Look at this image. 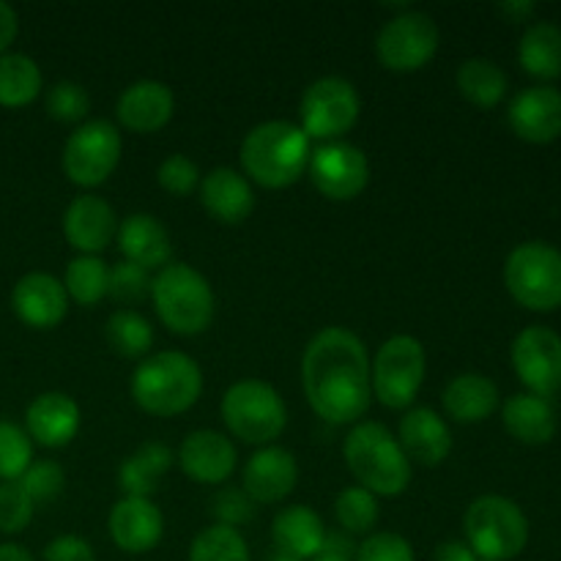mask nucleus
I'll return each instance as SVG.
<instances>
[{"mask_svg":"<svg viewBox=\"0 0 561 561\" xmlns=\"http://www.w3.org/2000/svg\"><path fill=\"white\" fill-rule=\"evenodd\" d=\"M175 455L168 444L162 442H146L121 463L118 469V485L124 496L151 499L157 493L162 477L173 469Z\"/></svg>","mask_w":561,"mask_h":561,"instance_id":"obj_28","label":"nucleus"},{"mask_svg":"<svg viewBox=\"0 0 561 561\" xmlns=\"http://www.w3.org/2000/svg\"><path fill=\"white\" fill-rule=\"evenodd\" d=\"M33 463V442L25 427L0 420V482H16Z\"/></svg>","mask_w":561,"mask_h":561,"instance_id":"obj_37","label":"nucleus"},{"mask_svg":"<svg viewBox=\"0 0 561 561\" xmlns=\"http://www.w3.org/2000/svg\"><path fill=\"white\" fill-rule=\"evenodd\" d=\"M222 420L228 431L244 444L268 447L288 425V405L268 381L244 378L225 389Z\"/></svg>","mask_w":561,"mask_h":561,"instance_id":"obj_7","label":"nucleus"},{"mask_svg":"<svg viewBox=\"0 0 561 561\" xmlns=\"http://www.w3.org/2000/svg\"><path fill=\"white\" fill-rule=\"evenodd\" d=\"M121 131L110 121H85L66 140L60 168L66 179L82 190L104 184L121 162Z\"/></svg>","mask_w":561,"mask_h":561,"instance_id":"obj_10","label":"nucleus"},{"mask_svg":"<svg viewBox=\"0 0 561 561\" xmlns=\"http://www.w3.org/2000/svg\"><path fill=\"white\" fill-rule=\"evenodd\" d=\"M16 482L25 488L27 496L33 499V504H47L64 493L66 471L64 466L55 463V460H33V463L27 466L25 474Z\"/></svg>","mask_w":561,"mask_h":561,"instance_id":"obj_39","label":"nucleus"},{"mask_svg":"<svg viewBox=\"0 0 561 561\" xmlns=\"http://www.w3.org/2000/svg\"><path fill=\"white\" fill-rule=\"evenodd\" d=\"M186 561H252L250 546L244 535L233 526L214 524L206 526L201 535L192 540Z\"/></svg>","mask_w":561,"mask_h":561,"instance_id":"obj_35","label":"nucleus"},{"mask_svg":"<svg viewBox=\"0 0 561 561\" xmlns=\"http://www.w3.org/2000/svg\"><path fill=\"white\" fill-rule=\"evenodd\" d=\"M0 561H36L33 553L25 546H16V542H3L0 546Z\"/></svg>","mask_w":561,"mask_h":561,"instance_id":"obj_49","label":"nucleus"},{"mask_svg":"<svg viewBox=\"0 0 561 561\" xmlns=\"http://www.w3.org/2000/svg\"><path fill=\"white\" fill-rule=\"evenodd\" d=\"M175 113V96L170 85L159 80H137L126 88L115 104L121 126L137 135L164 129Z\"/></svg>","mask_w":561,"mask_h":561,"instance_id":"obj_22","label":"nucleus"},{"mask_svg":"<svg viewBox=\"0 0 561 561\" xmlns=\"http://www.w3.org/2000/svg\"><path fill=\"white\" fill-rule=\"evenodd\" d=\"M312 561H354V559L337 557V553H321V557H316Z\"/></svg>","mask_w":561,"mask_h":561,"instance_id":"obj_50","label":"nucleus"},{"mask_svg":"<svg viewBox=\"0 0 561 561\" xmlns=\"http://www.w3.org/2000/svg\"><path fill=\"white\" fill-rule=\"evenodd\" d=\"M115 241H118L124 261L137 263L146 272L164 268L170 263V255H173V241H170L168 228L153 214H129L124 222H118Z\"/></svg>","mask_w":561,"mask_h":561,"instance_id":"obj_25","label":"nucleus"},{"mask_svg":"<svg viewBox=\"0 0 561 561\" xmlns=\"http://www.w3.org/2000/svg\"><path fill=\"white\" fill-rule=\"evenodd\" d=\"M518 60L526 75L537 80L561 77V27L553 22H535L526 27L518 44Z\"/></svg>","mask_w":561,"mask_h":561,"instance_id":"obj_30","label":"nucleus"},{"mask_svg":"<svg viewBox=\"0 0 561 561\" xmlns=\"http://www.w3.org/2000/svg\"><path fill=\"white\" fill-rule=\"evenodd\" d=\"M444 411L460 425H477L496 414L499 387L480 373H463L453 378L442 394Z\"/></svg>","mask_w":561,"mask_h":561,"instance_id":"obj_27","label":"nucleus"},{"mask_svg":"<svg viewBox=\"0 0 561 561\" xmlns=\"http://www.w3.org/2000/svg\"><path fill=\"white\" fill-rule=\"evenodd\" d=\"M179 466L190 480L201 485H222L233 477L239 453L236 444L219 431H192L179 447Z\"/></svg>","mask_w":561,"mask_h":561,"instance_id":"obj_16","label":"nucleus"},{"mask_svg":"<svg viewBox=\"0 0 561 561\" xmlns=\"http://www.w3.org/2000/svg\"><path fill=\"white\" fill-rule=\"evenodd\" d=\"M427 354L425 345L411 334H394L370 362L373 398L392 411L411 409L425 383Z\"/></svg>","mask_w":561,"mask_h":561,"instance_id":"obj_9","label":"nucleus"},{"mask_svg":"<svg viewBox=\"0 0 561 561\" xmlns=\"http://www.w3.org/2000/svg\"><path fill=\"white\" fill-rule=\"evenodd\" d=\"M334 515H337V524L343 526V531L348 535H373L378 524V499L373 496L365 488L354 485L345 488L337 493V502H334Z\"/></svg>","mask_w":561,"mask_h":561,"instance_id":"obj_36","label":"nucleus"},{"mask_svg":"<svg viewBox=\"0 0 561 561\" xmlns=\"http://www.w3.org/2000/svg\"><path fill=\"white\" fill-rule=\"evenodd\" d=\"M458 82L460 96L469 104L480 110H493L504 96H507V75L502 71V66H496L488 58H469L458 66Z\"/></svg>","mask_w":561,"mask_h":561,"instance_id":"obj_32","label":"nucleus"},{"mask_svg":"<svg viewBox=\"0 0 561 561\" xmlns=\"http://www.w3.org/2000/svg\"><path fill=\"white\" fill-rule=\"evenodd\" d=\"M438 38V25L431 14L403 9L378 31L376 55L383 69L411 75L436 58Z\"/></svg>","mask_w":561,"mask_h":561,"instance_id":"obj_11","label":"nucleus"},{"mask_svg":"<svg viewBox=\"0 0 561 561\" xmlns=\"http://www.w3.org/2000/svg\"><path fill=\"white\" fill-rule=\"evenodd\" d=\"M354 561H416V553L398 531H373L356 546Z\"/></svg>","mask_w":561,"mask_h":561,"instance_id":"obj_41","label":"nucleus"},{"mask_svg":"<svg viewBox=\"0 0 561 561\" xmlns=\"http://www.w3.org/2000/svg\"><path fill=\"white\" fill-rule=\"evenodd\" d=\"M268 561H299V559H294V557H285V553H274L272 559Z\"/></svg>","mask_w":561,"mask_h":561,"instance_id":"obj_51","label":"nucleus"},{"mask_svg":"<svg viewBox=\"0 0 561 561\" xmlns=\"http://www.w3.org/2000/svg\"><path fill=\"white\" fill-rule=\"evenodd\" d=\"M537 11L535 3H518V0H510V3L499 5V14L507 16L510 22H524L526 16H531Z\"/></svg>","mask_w":561,"mask_h":561,"instance_id":"obj_48","label":"nucleus"},{"mask_svg":"<svg viewBox=\"0 0 561 561\" xmlns=\"http://www.w3.org/2000/svg\"><path fill=\"white\" fill-rule=\"evenodd\" d=\"M82 425L80 405L66 392H44L27 405L25 433L33 444L47 449L69 447Z\"/></svg>","mask_w":561,"mask_h":561,"instance_id":"obj_21","label":"nucleus"},{"mask_svg":"<svg viewBox=\"0 0 561 561\" xmlns=\"http://www.w3.org/2000/svg\"><path fill=\"white\" fill-rule=\"evenodd\" d=\"M201 201L208 217L222 225H241L255 211L250 179L236 168H214L201 179Z\"/></svg>","mask_w":561,"mask_h":561,"instance_id":"obj_24","label":"nucleus"},{"mask_svg":"<svg viewBox=\"0 0 561 561\" xmlns=\"http://www.w3.org/2000/svg\"><path fill=\"white\" fill-rule=\"evenodd\" d=\"M104 340L124 359H146L153 345V327L137 310H115L104 327Z\"/></svg>","mask_w":561,"mask_h":561,"instance_id":"obj_33","label":"nucleus"},{"mask_svg":"<svg viewBox=\"0 0 561 561\" xmlns=\"http://www.w3.org/2000/svg\"><path fill=\"white\" fill-rule=\"evenodd\" d=\"M398 442L405 458L420 466H442L453 453V431L447 420L427 405L405 411L400 420Z\"/></svg>","mask_w":561,"mask_h":561,"instance_id":"obj_23","label":"nucleus"},{"mask_svg":"<svg viewBox=\"0 0 561 561\" xmlns=\"http://www.w3.org/2000/svg\"><path fill=\"white\" fill-rule=\"evenodd\" d=\"M504 285L526 310H557L561 307V252L546 241H524L504 261Z\"/></svg>","mask_w":561,"mask_h":561,"instance_id":"obj_8","label":"nucleus"},{"mask_svg":"<svg viewBox=\"0 0 561 561\" xmlns=\"http://www.w3.org/2000/svg\"><path fill=\"white\" fill-rule=\"evenodd\" d=\"M42 561H96L93 546L80 535H60L47 542Z\"/></svg>","mask_w":561,"mask_h":561,"instance_id":"obj_45","label":"nucleus"},{"mask_svg":"<svg viewBox=\"0 0 561 561\" xmlns=\"http://www.w3.org/2000/svg\"><path fill=\"white\" fill-rule=\"evenodd\" d=\"M513 367L529 394L548 400L561 389V337L548 327H526L513 340Z\"/></svg>","mask_w":561,"mask_h":561,"instance_id":"obj_14","label":"nucleus"},{"mask_svg":"<svg viewBox=\"0 0 561 561\" xmlns=\"http://www.w3.org/2000/svg\"><path fill=\"white\" fill-rule=\"evenodd\" d=\"M11 310L25 327L47 332L69 316V294L53 274L31 272L11 288Z\"/></svg>","mask_w":561,"mask_h":561,"instance_id":"obj_15","label":"nucleus"},{"mask_svg":"<svg viewBox=\"0 0 561 561\" xmlns=\"http://www.w3.org/2000/svg\"><path fill=\"white\" fill-rule=\"evenodd\" d=\"M241 482H244V493L255 504H277L294 493L299 482V463L285 447L268 444L252 453Z\"/></svg>","mask_w":561,"mask_h":561,"instance_id":"obj_19","label":"nucleus"},{"mask_svg":"<svg viewBox=\"0 0 561 561\" xmlns=\"http://www.w3.org/2000/svg\"><path fill=\"white\" fill-rule=\"evenodd\" d=\"M64 288L71 301L82 307H93L107 296L110 266L99 255H77L69 261L64 274Z\"/></svg>","mask_w":561,"mask_h":561,"instance_id":"obj_34","label":"nucleus"},{"mask_svg":"<svg viewBox=\"0 0 561 561\" xmlns=\"http://www.w3.org/2000/svg\"><path fill=\"white\" fill-rule=\"evenodd\" d=\"M502 422L520 444H548L557 436V414L546 398L537 394H513L502 405Z\"/></svg>","mask_w":561,"mask_h":561,"instance_id":"obj_29","label":"nucleus"},{"mask_svg":"<svg viewBox=\"0 0 561 561\" xmlns=\"http://www.w3.org/2000/svg\"><path fill=\"white\" fill-rule=\"evenodd\" d=\"M433 561H480L474 557L463 540H447L436 548V559Z\"/></svg>","mask_w":561,"mask_h":561,"instance_id":"obj_47","label":"nucleus"},{"mask_svg":"<svg viewBox=\"0 0 561 561\" xmlns=\"http://www.w3.org/2000/svg\"><path fill=\"white\" fill-rule=\"evenodd\" d=\"M36 504L20 482H0V531L20 535L31 526Z\"/></svg>","mask_w":561,"mask_h":561,"instance_id":"obj_40","label":"nucleus"},{"mask_svg":"<svg viewBox=\"0 0 561 561\" xmlns=\"http://www.w3.org/2000/svg\"><path fill=\"white\" fill-rule=\"evenodd\" d=\"M131 398L151 416H179L203 394V370L184 351H157L131 373Z\"/></svg>","mask_w":561,"mask_h":561,"instance_id":"obj_3","label":"nucleus"},{"mask_svg":"<svg viewBox=\"0 0 561 561\" xmlns=\"http://www.w3.org/2000/svg\"><path fill=\"white\" fill-rule=\"evenodd\" d=\"M110 537L124 553H148L164 535V515L151 499L124 496L113 504L107 518Z\"/></svg>","mask_w":561,"mask_h":561,"instance_id":"obj_18","label":"nucleus"},{"mask_svg":"<svg viewBox=\"0 0 561 561\" xmlns=\"http://www.w3.org/2000/svg\"><path fill=\"white\" fill-rule=\"evenodd\" d=\"M44 88L42 69L25 53L0 55V107L20 110L38 99Z\"/></svg>","mask_w":561,"mask_h":561,"instance_id":"obj_31","label":"nucleus"},{"mask_svg":"<svg viewBox=\"0 0 561 561\" xmlns=\"http://www.w3.org/2000/svg\"><path fill=\"white\" fill-rule=\"evenodd\" d=\"M157 181L168 195L184 197L201 186V170H197V164L190 157L173 153V157L162 159V164L157 170Z\"/></svg>","mask_w":561,"mask_h":561,"instance_id":"obj_42","label":"nucleus"},{"mask_svg":"<svg viewBox=\"0 0 561 561\" xmlns=\"http://www.w3.org/2000/svg\"><path fill=\"white\" fill-rule=\"evenodd\" d=\"M44 104H47L49 118L60 121V124H80L91 113V93L80 82L60 80L49 88Z\"/></svg>","mask_w":561,"mask_h":561,"instance_id":"obj_38","label":"nucleus"},{"mask_svg":"<svg viewBox=\"0 0 561 561\" xmlns=\"http://www.w3.org/2000/svg\"><path fill=\"white\" fill-rule=\"evenodd\" d=\"M507 121L515 135L535 146H546L561 137V91L551 85H535L520 91L510 102Z\"/></svg>","mask_w":561,"mask_h":561,"instance_id":"obj_20","label":"nucleus"},{"mask_svg":"<svg viewBox=\"0 0 561 561\" xmlns=\"http://www.w3.org/2000/svg\"><path fill=\"white\" fill-rule=\"evenodd\" d=\"M118 233L115 208L99 195H80L66 206L64 236L80 255H99Z\"/></svg>","mask_w":561,"mask_h":561,"instance_id":"obj_17","label":"nucleus"},{"mask_svg":"<svg viewBox=\"0 0 561 561\" xmlns=\"http://www.w3.org/2000/svg\"><path fill=\"white\" fill-rule=\"evenodd\" d=\"M16 33H20V16L11 9L9 3L0 0V55L9 53V47L14 44Z\"/></svg>","mask_w":561,"mask_h":561,"instance_id":"obj_46","label":"nucleus"},{"mask_svg":"<svg viewBox=\"0 0 561 561\" xmlns=\"http://www.w3.org/2000/svg\"><path fill=\"white\" fill-rule=\"evenodd\" d=\"M151 301L159 321L184 337L203 334L217 316L211 283L190 263H168L159 268L151 279Z\"/></svg>","mask_w":561,"mask_h":561,"instance_id":"obj_5","label":"nucleus"},{"mask_svg":"<svg viewBox=\"0 0 561 561\" xmlns=\"http://www.w3.org/2000/svg\"><path fill=\"white\" fill-rule=\"evenodd\" d=\"M272 540L277 546V553L299 561H312L323 553L327 529H323V520L316 510L305 507V504H290L274 515Z\"/></svg>","mask_w":561,"mask_h":561,"instance_id":"obj_26","label":"nucleus"},{"mask_svg":"<svg viewBox=\"0 0 561 561\" xmlns=\"http://www.w3.org/2000/svg\"><path fill=\"white\" fill-rule=\"evenodd\" d=\"M151 279L153 277H148V272L142 266H137V263H129V261H121L110 268L107 296L131 305V301H140L142 296L151 294Z\"/></svg>","mask_w":561,"mask_h":561,"instance_id":"obj_43","label":"nucleus"},{"mask_svg":"<svg viewBox=\"0 0 561 561\" xmlns=\"http://www.w3.org/2000/svg\"><path fill=\"white\" fill-rule=\"evenodd\" d=\"M312 157L310 137L290 121H263L241 142V170L263 190L296 184Z\"/></svg>","mask_w":561,"mask_h":561,"instance_id":"obj_2","label":"nucleus"},{"mask_svg":"<svg viewBox=\"0 0 561 561\" xmlns=\"http://www.w3.org/2000/svg\"><path fill=\"white\" fill-rule=\"evenodd\" d=\"M359 93L343 77H321L312 82L299 102L301 131L310 140L334 142L359 121Z\"/></svg>","mask_w":561,"mask_h":561,"instance_id":"obj_12","label":"nucleus"},{"mask_svg":"<svg viewBox=\"0 0 561 561\" xmlns=\"http://www.w3.org/2000/svg\"><path fill=\"white\" fill-rule=\"evenodd\" d=\"M307 170L316 190L337 203L354 201L370 184V162L354 142H323L312 151Z\"/></svg>","mask_w":561,"mask_h":561,"instance_id":"obj_13","label":"nucleus"},{"mask_svg":"<svg viewBox=\"0 0 561 561\" xmlns=\"http://www.w3.org/2000/svg\"><path fill=\"white\" fill-rule=\"evenodd\" d=\"M343 458L359 488L373 496H400L411 485V460L381 422H356L345 436Z\"/></svg>","mask_w":561,"mask_h":561,"instance_id":"obj_4","label":"nucleus"},{"mask_svg":"<svg viewBox=\"0 0 561 561\" xmlns=\"http://www.w3.org/2000/svg\"><path fill=\"white\" fill-rule=\"evenodd\" d=\"M301 389L307 403L332 425H356L373 403L370 356L359 334L327 327L301 356Z\"/></svg>","mask_w":561,"mask_h":561,"instance_id":"obj_1","label":"nucleus"},{"mask_svg":"<svg viewBox=\"0 0 561 561\" xmlns=\"http://www.w3.org/2000/svg\"><path fill=\"white\" fill-rule=\"evenodd\" d=\"M211 515L217 518V524L222 526H239L250 524L252 515H255V502L244 493V488H222L217 496L211 499Z\"/></svg>","mask_w":561,"mask_h":561,"instance_id":"obj_44","label":"nucleus"},{"mask_svg":"<svg viewBox=\"0 0 561 561\" xmlns=\"http://www.w3.org/2000/svg\"><path fill=\"white\" fill-rule=\"evenodd\" d=\"M466 546L480 561H510L529 542V520L507 496L485 493L469 504L463 515Z\"/></svg>","mask_w":561,"mask_h":561,"instance_id":"obj_6","label":"nucleus"}]
</instances>
